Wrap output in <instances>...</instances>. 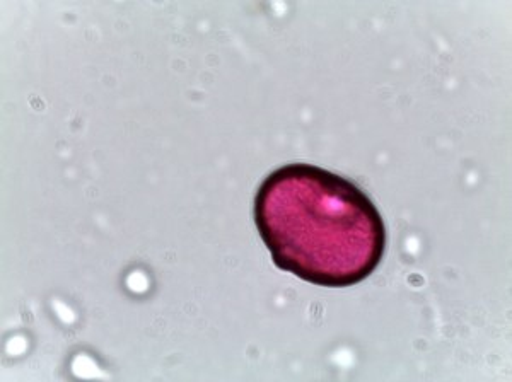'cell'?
<instances>
[{
	"instance_id": "cell-1",
	"label": "cell",
	"mask_w": 512,
	"mask_h": 382,
	"mask_svg": "<svg viewBox=\"0 0 512 382\" xmlns=\"http://www.w3.org/2000/svg\"><path fill=\"white\" fill-rule=\"evenodd\" d=\"M255 224L275 267L321 287L361 284L386 249V227L371 198L311 164H289L265 178Z\"/></svg>"
}]
</instances>
